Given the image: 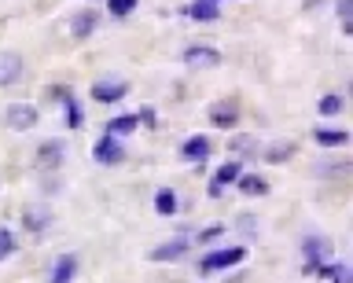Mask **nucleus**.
I'll use <instances>...</instances> for the list:
<instances>
[{
	"label": "nucleus",
	"mask_w": 353,
	"mask_h": 283,
	"mask_svg": "<svg viewBox=\"0 0 353 283\" xmlns=\"http://www.w3.org/2000/svg\"><path fill=\"white\" fill-rule=\"evenodd\" d=\"M243 258H247V250H243V247H221V250H214V254H206L203 261H199V272H221V269H236Z\"/></svg>",
	"instance_id": "obj_1"
},
{
	"label": "nucleus",
	"mask_w": 353,
	"mask_h": 283,
	"mask_svg": "<svg viewBox=\"0 0 353 283\" xmlns=\"http://www.w3.org/2000/svg\"><path fill=\"white\" fill-rule=\"evenodd\" d=\"M302 254L309 261V269H324L331 261V254H335V247H331L327 235H305L302 239Z\"/></svg>",
	"instance_id": "obj_2"
},
{
	"label": "nucleus",
	"mask_w": 353,
	"mask_h": 283,
	"mask_svg": "<svg viewBox=\"0 0 353 283\" xmlns=\"http://www.w3.org/2000/svg\"><path fill=\"white\" fill-rule=\"evenodd\" d=\"M4 122H8V129H15V133H26V129L37 125V107H30V103H11L8 114H4Z\"/></svg>",
	"instance_id": "obj_3"
},
{
	"label": "nucleus",
	"mask_w": 353,
	"mask_h": 283,
	"mask_svg": "<svg viewBox=\"0 0 353 283\" xmlns=\"http://www.w3.org/2000/svg\"><path fill=\"white\" fill-rule=\"evenodd\" d=\"M22 70H26V63H22L19 52H0V85H15Z\"/></svg>",
	"instance_id": "obj_4"
},
{
	"label": "nucleus",
	"mask_w": 353,
	"mask_h": 283,
	"mask_svg": "<svg viewBox=\"0 0 353 283\" xmlns=\"http://www.w3.org/2000/svg\"><path fill=\"white\" fill-rule=\"evenodd\" d=\"M92 155H96L99 166H114V162L125 158V147H121L114 136H103V140H99V144L92 147Z\"/></svg>",
	"instance_id": "obj_5"
},
{
	"label": "nucleus",
	"mask_w": 353,
	"mask_h": 283,
	"mask_svg": "<svg viewBox=\"0 0 353 283\" xmlns=\"http://www.w3.org/2000/svg\"><path fill=\"white\" fill-rule=\"evenodd\" d=\"M184 63L188 67H217L221 52L210 48V45H192V48H184Z\"/></svg>",
	"instance_id": "obj_6"
},
{
	"label": "nucleus",
	"mask_w": 353,
	"mask_h": 283,
	"mask_svg": "<svg viewBox=\"0 0 353 283\" xmlns=\"http://www.w3.org/2000/svg\"><path fill=\"white\" fill-rule=\"evenodd\" d=\"M22 224L30 228V232H44V228L52 224V210L48 206H41V202H33V206H26V210H22Z\"/></svg>",
	"instance_id": "obj_7"
},
{
	"label": "nucleus",
	"mask_w": 353,
	"mask_h": 283,
	"mask_svg": "<svg viewBox=\"0 0 353 283\" xmlns=\"http://www.w3.org/2000/svg\"><path fill=\"white\" fill-rule=\"evenodd\" d=\"M125 92H129L125 81H96L92 85V100H99V103H118Z\"/></svg>",
	"instance_id": "obj_8"
},
{
	"label": "nucleus",
	"mask_w": 353,
	"mask_h": 283,
	"mask_svg": "<svg viewBox=\"0 0 353 283\" xmlns=\"http://www.w3.org/2000/svg\"><path fill=\"white\" fill-rule=\"evenodd\" d=\"M239 177H243V166H239V162H228V166H221V169H217V177L210 180V195H214V199H221L225 184H236Z\"/></svg>",
	"instance_id": "obj_9"
},
{
	"label": "nucleus",
	"mask_w": 353,
	"mask_h": 283,
	"mask_svg": "<svg viewBox=\"0 0 353 283\" xmlns=\"http://www.w3.org/2000/svg\"><path fill=\"white\" fill-rule=\"evenodd\" d=\"M77 276V254H63L52 269V283H74Z\"/></svg>",
	"instance_id": "obj_10"
},
{
	"label": "nucleus",
	"mask_w": 353,
	"mask_h": 283,
	"mask_svg": "<svg viewBox=\"0 0 353 283\" xmlns=\"http://www.w3.org/2000/svg\"><path fill=\"white\" fill-rule=\"evenodd\" d=\"M184 250H188V235H176L173 243H162L159 250H154L151 261H176V258L184 254Z\"/></svg>",
	"instance_id": "obj_11"
},
{
	"label": "nucleus",
	"mask_w": 353,
	"mask_h": 283,
	"mask_svg": "<svg viewBox=\"0 0 353 283\" xmlns=\"http://www.w3.org/2000/svg\"><path fill=\"white\" fill-rule=\"evenodd\" d=\"M154 210H159L162 217H173L176 210H181V199H176V191H170V188L154 191Z\"/></svg>",
	"instance_id": "obj_12"
},
{
	"label": "nucleus",
	"mask_w": 353,
	"mask_h": 283,
	"mask_svg": "<svg viewBox=\"0 0 353 283\" xmlns=\"http://www.w3.org/2000/svg\"><path fill=\"white\" fill-rule=\"evenodd\" d=\"M181 151H184V158L203 162V158L210 155V140H206V136H192V140H188V144H184Z\"/></svg>",
	"instance_id": "obj_13"
},
{
	"label": "nucleus",
	"mask_w": 353,
	"mask_h": 283,
	"mask_svg": "<svg viewBox=\"0 0 353 283\" xmlns=\"http://www.w3.org/2000/svg\"><path fill=\"white\" fill-rule=\"evenodd\" d=\"M313 140H316L320 147H342L350 136L342 133V129H316V133H313Z\"/></svg>",
	"instance_id": "obj_14"
},
{
	"label": "nucleus",
	"mask_w": 353,
	"mask_h": 283,
	"mask_svg": "<svg viewBox=\"0 0 353 283\" xmlns=\"http://www.w3.org/2000/svg\"><path fill=\"white\" fill-rule=\"evenodd\" d=\"M210 118H214V125H221V129H228V125H236V118H239V111L232 103H217L214 111H210Z\"/></svg>",
	"instance_id": "obj_15"
},
{
	"label": "nucleus",
	"mask_w": 353,
	"mask_h": 283,
	"mask_svg": "<svg viewBox=\"0 0 353 283\" xmlns=\"http://www.w3.org/2000/svg\"><path fill=\"white\" fill-rule=\"evenodd\" d=\"M188 15H192L195 23H214V19H217V4H210V0H195V4L188 8Z\"/></svg>",
	"instance_id": "obj_16"
},
{
	"label": "nucleus",
	"mask_w": 353,
	"mask_h": 283,
	"mask_svg": "<svg viewBox=\"0 0 353 283\" xmlns=\"http://www.w3.org/2000/svg\"><path fill=\"white\" fill-rule=\"evenodd\" d=\"M59 158H63V144H44V147H41V155H37V162H41L44 169H52Z\"/></svg>",
	"instance_id": "obj_17"
},
{
	"label": "nucleus",
	"mask_w": 353,
	"mask_h": 283,
	"mask_svg": "<svg viewBox=\"0 0 353 283\" xmlns=\"http://www.w3.org/2000/svg\"><path fill=\"white\" fill-rule=\"evenodd\" d=\"M132 129H137V118L125 114V118H114V122L107 125V136H125V133H132Z\"/></svg>",
	"instance_id": "obj_18"
},
{
	"label": "nucleus",
	"mask_w": 353,
	"mask_h": 283,
	"mask_svg": "<svg viewBox=\"0 0 353 283\" xmlns=\"http://www.w3.org/2000/svg\"><path fill=\"white\" fill-rule=\"evenodd\" d=\"M236 184H239L243 195H265V191H269V184H265L261 177H239Z\"/></svg>",
	"instance_id": "obj_19"
},
{
	"label": "nucleus",
	"mask_w": 353,
	"mask_h": 283,
	"mask_svg": "<svg viewBox=\"0 0 353 283\" xmlns=\"http://www.w3.org/2000/svg\"><path fill=\"white\" fill-rule=\"evenodd\" d=\"M92 30H96V15L92 12H85V15L74 19V37H88Z\"/></svg>",
	"instance_id": "obj_20"
},
{
	"label": "nucleus",
	"mask_w": 353,
	"mask_h": 283,
	"mask_svg": "<svg viewBox=\"0 0 353 283\" xmlns=\"http://www.w3.org/2000/svg\"><path fill=\"white\" fill-rule=\"evenodd\" d=\"M316 272H327L335 283H353V272H350L346 265H331V269H316Z\"/></svg>",
	"instance_id": "obj_21"
},
{
	"label": "nucleus",
	"mask_w": 353,
	"mask_h": 283,
	"mask_svg": "<svg viewBox=\"0 0 353 283\" xmlns=\"http://www.w3.org/2000/svg\"><path fill=\"white\" fill-rule=\"evenodd\" d=\"M11 254H15V235H11L8 228H0V261L11 258Z\"/></svg>",
	"instance_id": "obj_22"
},
{
	"label": "nucleus",
	"mask_w": 353,
	"mask_h": 283,
	"mask_svg": "<svg viewBox=\"0 0 353 283\" xmlns=\"http://www.w3.org/2000/svg\"><path fill=\"white\" fill-rule=\"evenodd\" d=\"M132 8H137V0H110V15L114 19H125Z\"/></svg>",
	"instance_id": "obj_23"
},
{
	"label": "nucleus",
	"mask_w": 353,
	"mask_h": 283,
	"mask_svg": "<svg viewBox=\"0 0 353 283\" xmlns=\"http://www.w3.org/2000/svg\"><path fill=\"white\" fill-rule=\"evenodd\" d=\"M316 111H320V114H339V111H342V100H339V96H324Z\"/></svg>",
	"instance_id": "obj_24"
},
{
	"label": "nucleus",
	"mask_w": 353,
	"mask_h": 283,
	"mask_svg": "<svg viewBox=\"0 0 353 283\" xmlns=\"http://www.w3.org/2000/svg\"><path fill=\"white\" fill-rule=\"evenodd\" d=\"M339 19H342V30L353 26V0H339Z\"/></svg>",
	"instance_id": "obj_25"
},
{
	"label": "nucleus",
	"mask_w": 353,
	"mask_h": 283,
	"mask_svg": "<svg viewBox=\"0 0 353 283\" xmlns=\"http://www.w3.org/2000/svg\"><path fill=\"white\" fill-rule=\"evenodd\" d=\"M269 162H283V158H291V144H276V147H269V155H265Z\"/></svg>",
	"instance_id": "obj_26"
},
{
	"label": "nucleus",
	"mask_w": 353,
	"mask_h": 283,
	"mask_svg": "<svg viewBox=\"0 0 353 283\" xmlns=\"http://www.w3.org/2000/svg\"><path fill=\"white\" fill-rule=\"evenodd\" d=\"M232 151H239V155H254V140H247V136H232Z\"/></svg>",
	"instance_id": "obj_27"
},
{
	"label": "nucleus",
	"mask_w": 353,
	"mask_h": 283,
	"mask_svg": "<svg viewBox=\"0 0 353 283\" xmlns=\"http://www.w3.org/2000/svg\"><path fill=\"white\" fill-rule=\"evenodd\" d=\"M239 232H243V235H254V232H258V221H254L250 213H243V217H239Z\"/></svg>",
	"instance_id": "obj_28"
},
{
	"label": "nucleus",
	"mask_w": 353,
	"mask_h": 283,
	"mask_svg": "<svg viewBox=\"0 0 353 283\" xmlns=\"http://www.w3.org/2000/svg\"><path fill=\"white\" fill-rule=\"evenodd\" d=\"M316 173H327V177H342L346 173V162H327L324 169H316Z\"/></svg>",
	"instance_id": "obj_29"
},
{
	"label": "nucleus",
	"mask_w": 353,
	"mask_h": 283,
	"mask_svg": "<svg viewBox=\"0 0 353 283\" xmlns=\"http://www.w3.org/2000/svg\"><path fill=\"white\" fill-rule=\"evenodd\" d=\"M221 232H225V224H214V228H206V232H199V243H210V239H217Z\"/></svg>",
	"instance_id": "obj_30"
},
{
	"label": "nucleus",
	"mask_w": 353,
	"mask_h": 283,
	"mask_svg": "<svg viewBox=\"0 0 353 283\" xmlns=\"http://www.w3.org/2000/svg\"><path fill=\"white\" fill-rule=\"evenodd\" d=\"M210 4H214V0H210Z\"/></svg>",
	"instance_id": "obj_31"
}]
</instances>
